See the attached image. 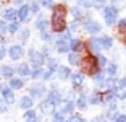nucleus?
Listing matches in <instances>:
<instances>
[{
	"instance_id": "obj_1",
	"label": "nucleus",
	"mask_w": 126,
	"mask_h": 122,
	"mask_svg": "<svg viewBox=\"0 0 126 122\" xmlns=\"http://www.w3.org/2000/svg\"><path fill=\"white\" fill-rule=\"evenodd\" d=\"M65 16H66V8L63 5L53 8V15H52V26L53 31H62L65 28Z\"/></svg>"
},
{
	"instance_id": "obj_2",
	"label": "nucleus",
	"mask_w": 126,
	"mask_h": 122,
	"mask_svg": "<svg viewBox=\"0 0 126 122\" xmlns=\"http://www.w3.org/2000/svg\"><path fill=\"white\" fill-rule=\"evenodd\" d=\"M82 72H87V73H94L95 75L97 72V62L95 59H92V57H86L84 60H82Z\"/></svg>"
},
{
	"instance_id": "obj_3",
	"label": "nucleus",
	"mask_w": 126,
	"mask_h": 122,
	"mask_svg": "<svg viewBox=\"0 0 126 122\" xmlns=\"http://www.w3.org/2000/svg\"><path fill=\"white\" fill-rule=\"evenodd\" d=\"M116 15H118V10L116 7H107L104 10V18H105V23L107 25H113L116 20Z\"/></svg>"
},
{
	"instance_id": "obj_4",
	"label": "nucleus",
	"mask_w": 126,
	"mask_h": 122,
	"mask_svg": "<svg viewBox=\"0 0 126 122\" xmlns=\"http://www.w3.org/2000/svg\"><path fill=\"white\" fill-rule=\"evenodd\" d=\"M29 57H31V62H32V65L34 67H39L42 65V62H44V57H42V54H39V52H36V51H31L29 52Z\"/></svg>"
},
{
	"instance_id": "obj_5",
	"label": "nucleus",
	"mask_w": 126,
	"mask_h": 122,
	"mask_svg": "<svg viewBox=\"0 0 126 122\" xmlns=\"http://www.w3.org/2000/svg\"><path fill=\"white\" fill-rule=\"evenodd\" d=\"M10 57L13 60H18V59H21V56H23V47L19 44H15V46H11L10 47Z\"/></svg>"
},
{
	"instance_id": "obj_6",
	"label": "nucleus",
	"mask_w": 126,
	"mask_h": 122,
	"mask_svg": "<svg viewBox=\"0 0 126 122\" xmlns=\"http://www.w3.org/2000/svg\"><path fill=\"white\" fill-rule=\"evenodd\" d=\"M84 28H86V31H87V33H99V31H100V25H99V23L92 21V20H89V18L86 20Z\"/></svg>"
},
{
	"instance_id": "obj_7",
	"label": "nucleus",
	"mask_w": 126,
	"mask_h": 122,
	"mask_svg": "<svg viewBox=\"0 0 126 122\" xmlns=\"http://www.w3.org/2000/svg\"><path fill=\"white\" fill-rule=\"evenodd\" d=\"M29 91H31V96L32 98H39L45 93V86L44 85H34V86H31Z\"/></svg>"
},
{
	"instance_id": "obj_8",
	"label": "nucleus",
	"mask_w": 126,
	"mask_h": 122,
	"mask_svg": "<svg viewBox=\"0 0 126 122\" xmlns=\"http://www.w3.org/2000/svg\"><path fill=\"white\" fill-rule=\"evenodd\" d=\"M47 101L52 106H57V104H60L62 103V98H60V93L58 91H50L48 93V98H47Z\"/></svg>"
},
{
	"instance_id": "obj_9",
	"label": "nucleus",
	"mask_w": 126,
	"mask_h": 122,
	"mask_svg": "<svg viewBox=\"0 0 126 122\" xmlns=\"http://www.w3.org/2000/svg\"><path fill=\"white\" fill-rule=\"evenodd\" d=\"M2 94H3L7 103H13V101H15V94H13V91H11L10 88H3L2 90Z\"/></svg>"
},
{
	"instance_id": "obj_10",
	"label": "nucleus",
	"mask_w": 126,
	"mask_h": 122,
	"mask_svg": "<svg viewBox=\"0 0 126 122\" xmlns=\"http://www.w3.org/2000/svg\"><path fill=\"white\" fill-rule=\"evenodd\" d=\"M89 49L94 52V54H99L100 49H102V46H100V41H99V39H92V41L89 42Z\"/></svg>"
},
{
	"instance_id": "obj_11",
	"label": "nucleus",
	"mask_w": 126,
	"mask_h": 122,
	"mask_svg": "<svg viewBox=\"0 0 126 122\" xmlns=\"http://www.w3.org/2000/svg\"><path fill=\"white\" fill-rule=\"evenodd\" d=\"M73 109H74V104L71 103V101H66V103H63V106H62V114H70V112H73Z\"/></svg>"
},
{
	"instance_id": "obj_12",
	"label": "nucleus",
	"mask_w": 126,
	"mask_h": 122,
	"mask_svg": "<svg viewBox=\"0 0 126 122\" xmlns=\"http://www.w3.org/2000/svg\"><path fill=\"white\" fill-rule=\"evenodd\" d=\"M21 107L23 109H31V106H32V98H29V96H23L21 98Z\"/></svg>"
},
{
	"instance_id": "obj_13",
	"label": "nucleus",
	"mask_w": 126,
	"mask_h": 122,
	"mask_svg": "<svg viewBox=\"0 0 126 122\" xmlns=\"http://www.w3.org/2000/svg\"><path fill=\"white\" fill-rule=\"evenodd\" d=\"M57 49L60 52H68L70 51V42H66V41H57Z\"/></svg>"
},
{
	"instance_id": "obj_14",
	"label": "nucleus",
	"mask_w": 126,
	"mask_h": 122,
	"mask_svg": "<svg viewBox=\"0 0 126 122\" xmlns=\"http://www.w3.org/2000/svg\"><path fill=\"white\" fill-rule=\"evenodd\" d=\"M16 15H18V13H16L15 10H11V8H8V10L3 11V18H5V20H10V21H15Z\"/></svg>"
},
{
	"instance_id": "obj_15",
	"label": "nucleus",
	"mask_w": 126,
	"mask_h": 122,
	"mask_svg": "<svg viewBox=\"0 0 126 122\" xmlns=\"http://www.w3.org/2000/svg\"><path fill=\"white\" fill-rule=\"evenodd\" d=\"M10 88L11 90H21L23 88V81L19 78H11L10 80Z\"/></svg>"
},
{
	"instance_id": "obj_16",
	"label": "nucleus",
	"mask_w": 126,
	"mask_h": 122,
	"mask_svg": "<svg viewBox=\"0 0 126 122\" xmlns=\"http://www.w3.org/2000/svg\"><path fill=\"white\" fill-rule=\"evenodd\" d=\"M58 75H60V78H62V80H66V78L71 77V70H70V68H66V67H60Z\"/></svg>"
},
{
	"instance_id": "obj_17",
	"label": "nucleus",
	"mask_w": 126,
	"mask_h": 122,
	"mask_svg": "<svg viewBox=\"0 0 126 122\" xmlns=\"http://www.w3.org/2000/svg\"><path fill=\"white\" fill-rule=\"evenodd\" d=\"M36 26L41 31H45V30H47V20H45L44 16H39V18H37V21H36Z\"/></svg>"
},
{
	"instance_id": "obj_18",
	"label": "nucleus",
	"mask_w": 126,
	"mask_h": 122,
	"mask_svg": "<svg viewBox=\"0 0 126 122\" xmlns=\"http://www.w3.org/2000/svg\"><path fill=\"white\" fill-rule=\"evenodd\" d=\"M0 72H2V75H3V77H7V78H11V75H13V68H11V67H8V65H3L2 67V68H0Z\"/></svg>"
},
{
	"instance_id": "obj_19",
	"label": "nucleus",
	"mask_w": 126,
	"mask_h": 122,
	"mask_svg": "<svg viewBox=\"0 0 126 122\" xmlns=\"http://www.w3.org/2000/svg\"><path fill=\"white\" fill-rule=\"evenodd\" d=\"M18 72H19V75H23V77H28V75L31 73V70H29V67H28V63H21V65L18 67Z\"/></svg>"
},
{
	"instance_id": "obj_20",
	"label": "nucleus",
	"mask_w": 126,
	"mask_h": 122,
	"mask_svg": "<svg viewBox=\"0 0 126 122\" xmlns=\"http://www.w3.org/2000/svg\"><path fill=\"white\" fill-rule=\"evenodd\" d=\"M100 46H102V47H105V49H110L111 47V39L108 36H104V37H100Z\"/></svg>"
},
{
	"instance_id": "obj_21",
	"label": "nucleus",
	"mask_w": 126,
	"mask_h": 122,
	"mask_svg": "<svg viewBox=\"0 0 126 122\" xmlns=\"http://www.w3.org/2000/svg\"><path fill=\"white\" fill-rule=\"evenodd\" d=\"M28 15H29V7H21V8H19V11H18L19 20H26Z\"/></svg>"
},
{
	"instance_id": "obj_22",
	"label": "nucleus",
	"mask_w": 126,
	"mask_h": 122,
	"mask_svg": "<svg viewBox=\"0 0 126 122\" xmlns=\"http://www.w3.org/2000/svg\"><path fill=\"white\" fill-rule=\"evenodd\" d=\"M24 119H26V122H36L37 121L36 119V112L31 111V109H28L26 114H24Z\"/></svg>"
},
{
	"instance_id": "obj_23",
	"label": "nucleus",
	"mask_w": 126,
	"mask_h": 122,
	"mask_svg": "<svg viewBox=\"0 0 126 122\" xmlns=\"http://www.w3.org/2000/svg\"><path fill=\"white\" fill-rule=\"evenodd\" d=\"M71 80H73V83H74V85L78 86V85H81V83H82L84 77H82V73H74L73 77H71Z\"/></svg>"
},
{
	"instance_id": "obj_24",
	"label": "nucleus",
	"mask_w": 126,
	"mask_h": 122,
	"mask_svg": "<svg viewBox=\"0 0 126 122\" xmlns=\"http://www.w3.org/2000/svg\"><path fill=\"white\" fill-rule=\"evenodd\" d=\"M68 60H70L71 65H78V63H79V56L73 52V54H70V56H68Z\"/></svg>"
},
{
	"instance_id": "obj_25",
	"label": "nucleus",
	"mask_w": 126,
	"mask_h": 122,
	"mask_svg": "<svg viewBox=\"0 0 126 122\" xmlns=\"http://www.w3.org/2000/svg\"><path fill=\"white\" fill-rule=\"evenodd\" d=\"M70 47L74 49V51H81V42L78 39H71L70 41Z\"/></svg>"
},
{
	"instance_id": "obj_26",
	"label": "nucleus",
	"mask_w": 126,
	"mask_h": 122,
	"mask_svg": "<svg viewBox=\"0 0 126 122\" xmlns=\"http://www.w3.org/2000/svg\"><path fill=\"white\" fill-rule=\"evenodd\" d=\"M116 70H118V68H116L115 63H107V73L108 75H111V77H113V75L116 73Z\"/></svg>"
},
{
	"instance_id": "obj_27",
	"label": "nucleus",
	"mask_w": 126,
	"mask_h": 122,
	"mask_svg": "<svg viewBox=\"0 0 126 122\" xmlns=\"http://www.w3.org/2000/svg\"><path fill=\"white\" fill-rule=\"evenodd\" d=\"M52 104H50V103H48V101H45V103H42L41 104V111L42 112H50V109H52Z\"/></svg>"
},
{
	"instance_id": "obj_28",
	"label": "nucleus",
	"mask_w": 126,
	"mask_h": 122,
	"mask_svg": "<svg viewBox=\"0 0 126 122\" xmlns=\"http://www.w3.org/2000/svg\"><path fill=\"white\" fill-rule=\"evenodd\" d=\"M102 86H105V88L111 90V88H115V81L111 80V78H108V80H104V83H102Z\"/></svg>"
},
{
	"instance_id": "obj_29",
	"label": "nucleus",
	"mask_w": 126,
	"mask_h": 122,
	"mask_svg": "<svg viewBox=\"0 0 126 122\" xmlns=\"http://www.w3.org/2000/svg\"><path fill=\"white\" fill-rule=\"evenodd\" d=\"M52 122H65V116L62 112H55L53 114V121Z\"/></svg>"
},
{
	"instance_id": "obj_30",
	"label": "nucleus",
	"mask_w": 126,
	"mask_h": 122,
	"mask_svg": "<svg viewBox=\"0 0 126 122\" xmlns=\"http://www.w3.org/2000/svg\"><path fill=\"white\" fill-rule=\"evenodd\" d=\"M89 103H91V104H97V103H100V96H99V94H95V93H94V94H91Z\"/></svg>"
},
{
	"instance_id": "obj_31",
	"label": "nucleus",
	"mask_w": 126,
	"mask_h": 122,
	"mask_svg": "<svg viewBox=\"0 0 126 122\" xmlns=\"http://www.w3.org/2000/svg\"><path fill=\"white\" fill-rule=\"evenodd\" d=\"M41 5L45 8H53V0H41Z\"/></svg>"
},
{
	"instance_id": "obj_32",
	"label": "nucleus",
	"mask_w": 126,
	"mask_h": 122,
	"mask_svg": "<svg viewBox=\"0 0 126 122\" xmlns=\"http://www.w3.org/2000/svg\"><path fill=\"white\" fill-rule=\"evenodd\" d=\"M18 30H19V25H18V23H15V21L8 26V31H10V33H16Z\"/></svg>"
},
{
	"instance_id": "obj_33",
	"label": "nucleus",
	"mask_w": 126,
	"mask_h": 122,
	"mask_svg": "<svg viewBox=\"0 0 126 122\" xmlns=\"http://www.w3.org/2000/svg\"><path fill=\"white\" fill-rule=\"evenodd\" d=\"M78 3L81 5V7H86V8H89L91 5H92V0H78Z\"/></svg>"
},
{
	"instance_id": "obj_34",
	"label": "nucleus",
	"mask_w": 126,
	"mask_h": 122,
	"mask_svg": "<svg viewBox=\"0 0 126 122\" xmlns=\"http://www.w3.org/2000/svg\"><path fill=\"white\" fill-rule=\"evenodd\" d=\"M113 99H115L113 93H107V94L104 96V101H105V103H113Z\"/></svg>"
},
{
	"instance_id": "obj_35",
	"label": "nucleus",
	"mask_w": 126,
	"mask_h": 122,
	"mask_svg": "<svg viewBox=\"0 0 126 122\" xmlns=\"http://www.w3.org/2000/svg\"><path fill=\"white\" fill-rule=\"evenodd\" d=\"M31 75H32V78H41V77H44V73H42L41 68H36V70H34Z\"/></svg>"
},
{
	"instance_id": "obj_36",
	"label": "nucleus",
	"mask_w": 126,
	"mask_h": 122,
	"mask_svg": "<svg viewBox=\"0 0 126 122\" xmlns=\"http://www.w3.org/2000/svg\"><path fill=\"white\" fill-rule=\"evenodd\" d=\"M92 78H94V81H95V83H104V77H102V73H95Z\"/></svg>"
},
{
	"instance_id": "obj_37",
	"label": "nucleus",
	"mask_w": 126,
	"mask_h": 122,
	"mask_svg": "<svg viewBox=\"0 0 126 122\" xmlns=\"http://www.w3.org/2000/svg\"><path fill=\"white\" fill-rule=\"evenodd\" d=\"M86 103H87V101H86V98H84V96H79V99H78V106L81 107V109H82V107H86Z\"/></svg>"
},
{
	"instance_id": "obj_38",
	"label": "nucleus",
	"mask_w": 126,
	"mask_h": 122,
	"mask_svg": "<svg viewBox=\"0 0 126 122\" xmlns=\"http://www.w3.org/2000/svg\"><path fill=\"white\" fill-rule=\"evenodd\" d=\"M116 96H118L120 99H125L126 98V91L125 90H116Z\"/></svg>"
},
{
	"instance_id": "obj_39",
	"label": "nucleus",
	"mask_w": 126,
	"mask_h": 122,
	"mask_svg": "<svg viewBox=\"0 0 126 122\" xmlns=\"http://www.w3.org/2000/svg\"><path fill=\"white\" fill-rule=\"evenodd\" d=\"M47 62H48V67H50V70H53V68L57 67V60H55V59H48Z\"/></svg>"
},
{
	"instance_id": "obj_40",
	"label": "nucleus",
	"mask_w": 126,
	"mask_h": 122,
	"mask_svg": "<svg viewBox=\"0 0 126 122\" xmlns=\"http://www.w3.org/2000/svg\"><path fill=\"white\" fill-rule=\"evenodd\" d=\"M28 36H29V30H23L21 31V41H26Z\"/></svg>"
},
{
	"instance_id": "obj_41",
	"label": "nucleus",
	"mask_w": 126,
	"mask_h": 122,
	"mask_svg": "<svg viewBox=\"0 0 126 122\" xmlns=\"http://www.w3.org/2000/svg\"><path fill=\"white\" fill-rule=\"evenodd\" d=\"M115 122H126V114L116 116V117H115Z\"/></svg>"
},
{
	"instance_id": "obj_42",
	"label": "nucleus",
	"mask_w": 126,
	"mask_h": 122,
	"mask_svg": "<svg viewBox=\"0 0 126 122\" xmlns=\"http://www.w3.org/2000/svg\"><path fill=\"white\" fill-rule=\"evenodd\" d=\"M73 15L76 16V18H81L82 13H81V10H79V8H73Z\"/></svg>"
},
{
	"instance_id": "obj_43",
	"label": "nucleus",
	"mask_w": 126,
	"mask_h": 122,
	"mask_svg": "<svg viewBox=\"0 0 126 122\" xmlns=\"http://www.w3.org/2000/svg\"><path fill=\"white\" fill-rule=\"evenodd\" d=\"M3 33H7V25L3 21H0V34H3Z\"/></svg>"
},
{
	"instance_id": "obj_44",
	"label": "nucleus",
	"mask_w": 126,
	"mask_h": 122,
	"mask_svg": "<svg viewBox=\"0 0 126 122\" xmlns=\"http://www.w3.org/2000/svg\"><path fill=\"white\" fill-rule=\"evenodd\" d=\"M41 37H42V39H45V41H48V39H50V34H48L47 31H42V33H41Z\"/></svg>"
},
{
	"instance_id": "obj_45",
	"label": "nucleus",
	"mask_w": 126,
	"mask_h": 122,
	"mask_svg": "<svg viewBox=\"0 0 126 122\" xmlns=\"http://www.w3.org/2000/svg\"><path fill=\"white\" fill-rule=\"evenodd\" d=\"M99 63H100V65H107V57L100 56V57H99Z\"/></svg>"
},
{
	"instance_id": "obj_46",
	"label": "nucleus",
	"mask_w": 126,
	"mask_h": 122,
	"mask_svg": "<svg viewBox=\"0 0 126 122\" xmlns=\"http://www.w3.org/2000/svg\"><path fill=\"white\" fill-rule=\"evenodd\" d=\"M121 37H123V41L126 42V26H121Z\"/></svg>"
},
{
	"instance_id": "obj_47",
	"label": "nucleus",
	"mask_w": 126,
	"mask_h": 122,
	"mask_svg": "<svg viewBox=\"0 0 126 122\" xmlns=\"http://www.w3.org/2000/svg\"><path fill=\"white\" fill-rule=\"evenodd\" d=\"M0 111H7V101H0Z\"/></svg>"
},
{
	"instance_id": "obj_48",
	"label": "nucleus",
	"mask_w": 126,
	"mask_h": 122,
	"mask_svg": "<svg viewBox=\"0 0 126 122\" xmlns=\"http://www.w3.org/2000/svg\"><path fill=\"white\" fill-rule=\"evenodd\" d=\"M5 54H7L5 47H3V46H0V59H3V57H5Z\"/></svg>"
},
{
	"instance_id": "obj_49",
	"label": "nucleus",
	"mask_w": 126,
	"mask_h": 122,
	"mask_svg": "<svg viewBox=\"0 0 126 122\" xmlns=\"http://www.w3.org/2000/svg\"><path fill=\"white\" fill-rule=\"evenodd\" d=\"M118 85H120V86H121V88H125V86H126V77H123V78H121V80H120V81H118Z\"/></svg>"
},
{
	"instance_id": "obj_50",
	"label": "nucleus",
	"mask_w": 126,
	"mask_h": 122,
	"mask_svg": "<svg viewBox=\"0 0 126 122\" xmlns=\"http://www.w3.org/2000/svg\"><path fill=\"white\" fill-rule=\"evenodd\" d=\"M31 10H32V11H37V10H39V7H37L36 2H32V3H31Z\"/></svg>"
},
{
	"instance_id": "obj_51",
	"label": "nucleus",
	"mask_w": 126,
	"mask_h": 122,
	"mask_svg": "<svg viewBox=\"0 0 126 122\" xmlns=\"http://www.w3.org/2000/svg\"><path fill=\"white\" fill-rule=\"evenodd\" d=\"M52 73H53V70H50V68H48L47 73H44V78H50V77H52Z\"/></svg>"
},
{
	"instance_id": "obj_52",
	"label": "nucleus",
	"mask_w": 126,
	"mask_h": 122,
	"mask_svg": "<svg viewBox=\"0 0 126 122\" xmlns=\"http://www.w3.org/2000/svg\"><path fill=\"white\" fill-rule=\"evenodd\" d=\"M92 122H107V121H105V117H95L92 119Z\"/></svg>"
},
{
	"instance_id": "obj_53",
	"label": "nucleus",
	"mask_w": 126,
	"mask_h": 122,
	"mask_svg": "<svg viewBox=\"0 0 126 122\" xmlns=\"http://www.w3.org/2000/svg\"><path fill=\"white\" fill-rule=\"evenodd\" d=\"M13 2H15V3H21L23 0H13Z\"/></svg>"
}]
</instances>
